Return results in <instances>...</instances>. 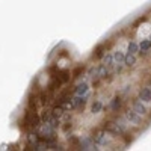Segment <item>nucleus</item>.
I'll use <instances>...</instances> for the list:
<instances>
[{"mask_svg":"<svg viewBox=\"0 0 151 151\" xmlns=\"http://www.w3.org/2000/svg\"><path fill=\"white\" fill-rule=\"evenodd\" d=\"M103 58H104V65H110V64H112V56H109V55L106 56V55H104Z\"/></svg>","mask_w":151,"mask_h":151,"instance_id":"obj_15","label":"nucleus"},{"mask_svg":"<svg viewBox=\"0 0 151 151\" xmlns=\"http://www.w3.org/2000/svg\"><path fill=\"white\" fill-rule=\"evenodd\" d=\"M113 59H115L116 64H121V62H124V55H122L121 52H116L115 56H113Z\"/></svg>","mask_w":151,"mask_h":151,"instance_id":"obj_10","label":"nucleus"},{"mask_svg":"<svg viewBox=\"0 0 151 151\" xmlns=\"http://www.w3.org/2000/svg\"><path fill=\"white\" fill-rule=\"evenodd\" d=\"M137 50H139V47H137L134 42H130L129 44V53H132V55H134L136 52H137Z\"/></svg>","mask_w":151,"mask_h":151,"instance_id":"obj_11","label":"nucleus"},{"mask_svg":"<svg viewBox=\"0 0 151 151\" xmlns=\"http://www.w3.org/2000/svg\"><path fill=\"white\" fill-rule=\"evenodd\" d=\"M151 48V41H144L141 45H139V50H141V55L142 56H145L147 55V52Z\"/></svg>","mask_w":151,"mask_h":151,"instance_id":"obj_8","label":"nucleus"},{"mask_svg":"<svg viewBox=\"0 0 151 151\" xmlns=\"http://www.w3.org/2000/svg\"><path fill=\"white\" fill-rule=\"evenodd\" d=\"M124 64L127 65V67H133L136 64V56L132 55V53H129L127 56H124Z\"/></svg>","mask_w":151,"mask_h":151,"instance_id":"obj_6","label":"nucleus"},{"mask_svg":"<svg viewBox=\"0 0 151 151\" xmlns=\"http://www.w3.org/2000/svg\"><path fill=\"white\" fill-rule=\"evenodd\" d=\"M121 106H122V100L119 97H115V98L112 100V110L113 112H118L121 109Z\"/></svg>","mask_w":151,"mask_h":151,"instance_id":"obj_7","label":"nucleus"},{"mask_svg":"<svg viewBox=\"0 0 151 151\" xmlns=\"http://www.w3.org/2000/svg\"><path fill=\"white\" fill-rule=\"evenodd\" d=\"M106 50H107L106 44H100V45L95 48V52H94V58H95V59H101V58L106 55Z\"/></svg>","mask_w":151,"mask_h":151,"instance_id":"obj_2","label":"nucleus"},{"mask_svg":"<svg viewBox=\"0 0 151 151\" xmlns=\"http://www.w3.org/2000/svg\"><path fill=\"white\" fill-rule=\"evenodd\" d=\"M100 110H101V103H100V101H95V103L92 104V112L97 113V112H100Z\"/></svg>","mask_w":151,"mask_h":151,"instance_id":"obj_13","label":"nucleus"},{"mask_svg":"<svg viewBox=\"0 0 151 151\" xmlns=\"http://www.w3.org/2000/svg\"><path fill=\"white\" fill-rule=\"evenodd\" d=\"M86 89H88V86H86L85 83H82V85H79V86H77V94H79V95H82V94H85V92H86Z\"/></svg>","mask_w":151,"mask_h":151,"instance_id":"obj_12","label":"nucleus"},{"mask_svg":"<svg viewBox=\"0 0 151 151\" xmlns=\"http://www.w3.org/2000/svg\"><path fill=\"white\" fill-rule=\"evenodd\" d=\"M145 20H147V17H139V18H137V20L134 21V24H133V27L136 29V27H137V26H139V24H141V23H144Z\"/></svg>","mask_w":151,"mask_h":151,"instance_id":"obj_14","label":"nucleus"},{"mask_svg":"<svg viewBox=\"0 0 151 151\" xmlns=\"http://www.w3.org/2000/svg\"><path fill=\"white\" fill-rule=\"evenodd\" d=\"M133 109L139 113V115H145V113H147V107L141 101H137V100H134V101H133Z\"/></svg>","mask_w":151,"mask_h":151,"instance_id":"obj_3","label":"nucleus"},{"mask_svg":"<svg viewBox=\"0 0 151 151\" xmlns=\"http://www.w3.org/2000/svg\"><path fill=\"white\" fill-rule=\"evenodd\" d=\"M104 136H106V133H104V130H95V133H94V141L97 142V144H104Z\"/></svg>","mask_w":151,"mask_h":151,"instance_id":"obj_4","label":"nucleus"},{"mask_svg":"<svg viewBox=\"0 0 151 151\" xmlns=\"http://www.w3.org/2000/svg\"><path fill=\"white\" fill-rule=\"evenodd\" d=\"M125 116H127V119L130 121V122H134V124H141L142 122V119L137 116V112L133 109H127V112H125Z\"/></svg>","mask_w":151,"mask_h":151,"instance_id":"obj_1","label":"nucleus"},{"mask_svg":"<svg viewBox=\"0 0 151 151\" xmlns=\"http://www.w3.org/2000/svg\"><path fill=\"white\" fill-rule=\"evenodd\" d=\"M83 71H85V67H77V68L73 71V79L80 77V74H83Z\"/></svg>","mask_w":151,"mask_h":151,"instance_id":"obj_9","label":"nucleus"},{"mask_svg":"<svg viewBox=\"0 0 151 151\" xmlns=\"http://www.w3.org/2000/svg\"><path fill=\"white\" fill-rule=\"evenodd\" d=\"M139 97L144 100V101H151V89L150 88H144V89L139 92Z\"/></svg>","mask_w":151,"mask_h":151,"instance_id":"obj_5","label":"nucleus"}]
</instances>
